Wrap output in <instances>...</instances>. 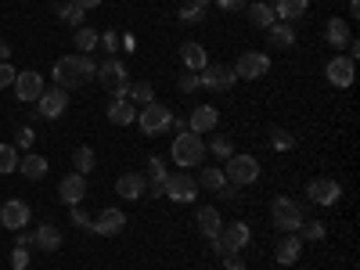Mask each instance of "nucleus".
I'll list each match as a JSON object with an SVG mask.
<instances>
[{
    "label": "nucleus",
    "mask_w": 360,
    "mask_h": 270,
    "mask_svg": "<svg viewBox=\"0 0 360 270\" xmlns=\"http://www.w3.org/2000/svg\"><path fill=\"white\" fill-rule=\"evenodd\" d=\"M98 76V65H94V58L90 54H65V58H58L54 62V86H62V90H72V86H83Z\"/></svg>",
    "instance_id": "nucleus-1"
},
{
    "label": "nucleus",
    "mask_w": 360,
    "mask_h": 270,
    "mask_svg": "<svg viewBox=\"0 0 360 270\" xmlns=\"http://www.w3.org/2000/svg\"><path fill=\"white\" fill-rule=\"evenodd\" d=\"M169 159H173L176 166H184V169L202 166V159H205V141H202V134L180 130V134L173 137V144H169Z\"/></svg>",
    "instance_id": "nucleus-2"
},
{
    "label": "nucleus",
    "mask_w": 360,
    "mask_h": 270,
    "mask_svg": "<svg viewBox=\"0 0 360 270\" xmlns=\"http://www.w3.org/2000/svg\"><path fill=\"white\" fill-rule=\"evenodd\" d=\"M94 79H101L105 86H108V94H112V101H123L127 94H130V79H127V65L119 62V58H105V62L98 65V76Z\"/></svg>",
    "instance_id": "nucleus-3"
},
{
    "label": "nucleus",
    "mask_w": 360,
    "mask_h": 270,
    "mask_svg": "<svg viewBox=\"0 0 360 270\" xmlns=\"http://www.w3.org/2000/svg\"><path fill=\"white\" fill-rule=\"evenodd\" d=\"M224 180L234 188H245V184H256L259 180V159L256 155H231L227 166H224Z\"/></svg>",
    "instance_id": "nucleus-4"
},
{
    "label": "nucleus",
    "mask_w": 360,
    "mask_h": 270,
    "mask_svg": "<svg viewBox=\"0 0 360 270\" xmlns=\"http://www.w3.org/2000/svg\"><path fill=\"white\" fill-rule=\"evenodd\" d=\"M270 217H274V227H278L281 234H295L299 227H303V205L292 202V198H285V195H278L274 205H270Z\"/></svg>",
    "instance_id": "nucleus-5"
},
{
    "label": "nucleus",
    "mask_w": 360,
    "mask_h": 270,
    "mask_svg": "<svg viewBox=\"0 0 360 270\" xmlns=\"http://www.w3.org/2000/svg\"><path fill=\"white\" fill-rule=\"evenodd\" d=\"M137 127H141L144 137H159V134H166V127H173V112L166 105L152 101L137 112Z\"/></svg>",
    "instance_id": "nucleus-6"
},
{
    "label": "nucleus",
    "mask_w": 360,
    "mask_h": 270,
    "mask_svg": "<svg viewBox=\"0 0 360 270\" xmlns=\"http://www.w3.org/2000/svg\"><path fill=\"white\" fill-rule=\"evenodd\" d=\"M249 242H252V227L242 224V220H234V224L220 227V238H213V249L217 252H242Z\"/></svg>",
    "instance_id": "nucleus-7"
},
{
    "label": "nucleus",
    "mask_w": 360,
    "mask_h": 270,
    "mask_svg": "<svg viewBox=\"0 0 360 270\" xmlns=\"http://www.w3.org/2000/svg\"><path fill=\"white\" fill-rule=\"evenodd\" d=\"M195 195H198V180H195L188 169L166 176V198H173V202L184 205V202H195Z\"/></svg>",
    "instance_id": "nucleus-8"
},
{
    "label": "nucleus",
    "mask_w": 360,
    "mask_h": 270,
    "mask_svg": "<svg viewBox=\"0 0 360 270\" xmlns=\"http://www.w3.org/2000/svg\"><path fill=\"white\" fill-rule=\"evenodd\" d=\"M198 83H202L205 90H213V94H224V90H231V86L238 83V76H234L231 65H213V62H209V65L198 72Z\"/></svg>",
    "instance_id": "nucleus-9"
},
{
    "label": "nucleus",
    "mask_w": 360,
    "mask_h": 270,
    "mask_svg": "<svg viewBox=\"0 0 360 270\" xmlns=\"http://www.w3.org/2000/svg\"><path fill=\"white\" fill-rule=\"evenodd\" d=\"M234 69V76L238 79H259V76H266L270 72V58L263 54V51H245L238 62L231 65Z\"/></svg>",
    "instance_id": "nucleus-10"
},
{
    "label": "nucleus",
    "mask_w": 360,
    "mask_h": 270,
    "mask_svg": "<svg viewBox=\"0 0 360 270\" xmlns=\"http://www.w3.org/2000/svg\"><path fill=\"white\" fill-rule=\"evenodd\" d=\"M29 217H33V209H29L22 198L0 202V227H4V231H22L29 224Z\"/></svg>",
    "instance_id": "nucleus-11"
},
{
    "label": "nucleus",
    "mask_w": 360,
    "mask_h": 270,
    "mask_svg": "<svg viewBox=\"0 0 360 270\" xmlns=\"http://www.w3.org/2000/svg\"><path fill=\"white\" fill-rule=\"evenodd\" d=\"M15 98L18 101H40V94L47 90V83H44V76L37 72V69H25V72H18L15 76Z\"/></svg>",
    "instance_id": "nucleus-12"
},
{
    "label": "nucleus",
    "mask_w": 360,
    "mask_h": 270,
    "mask_svg": "<svg viewBox=\"0 0 360 270\" xmlns=\"http://www.w3.org/2000/svg\"><path fill=\"white\" fill-rule=\"evenodd\" d=\"M40 108V119H47V123H51V119H62L65 115V108H69V90H62V86H51V90H44V94H40V101H37Z\"/></svg>",
    "instance_id": "nucleus-13"
},
{
    "label": "nucleus",
    "mask_w": 360,
    "mask_h": 270,
    "mask_svg": "<svg viewBox=\"0 0 360 270\" xmlns=\"http://www.w3.org/2000/svg\"><path fill=\"white\" fill-rule=\"evenodd\" d=\"M307 195H310V202H317V205H335V202L342 198V184H339V180H328V176H317V180H310Z\"/></svg>",
    "instance_id": "nucleus-14"
},
{
    "label": "nucleus",
    "mask_w": 360,
    "mask_h": 270,
    "mask_svg": "<svg viewBox=\"0 0 360 270\" xmlns=\"http://www.w3.org/2000/svg\"><path fill=\"white\" fill-rule=\"evenodd\" d=\"M324 76H328V83H332V86H339V90L353 86V58H346V54H335L332 62H328Z\"/></svg>",
    "instance_id": "nucleus-15"
},
{
    "label": "nucleus",
    "mask_w": 360,
    "mask_h": 270,
    "mask_svg": "<svg viewBox=\"0 0 360 270\" xmlns=\"http://www.w3.org/2000/svg\"><path fill=\"white\" fill-rule=\"evenodd\" d=\"M123 227H127V213H123V209H115V205L105 209L98 220H90V231H94V234H105V238L123 234Z\"/></svg>",
    "instance_id": "nucleus-16"
},
{
    "label": "nucleus",
    "mask_w": 360,
    "mask_h": 270,
    "mask_svg": "<svg viewBox=\"0 0 360 270\" xmlns=\"http://www.w3.org/2000/svg\"><path fill=\"white\" fill-rule=\"evenodd\" d=\"M220 123V112L213 105H195L191 115H188V130L191 134H209V130H217Z\"/></svg>",
    "instance_id": "nucleus-17"
},
{
    "label": "nucleus",
    "mask_w": 360,
    "mask_h": 270,
    "mask_svg": "<svg viewBox=\"0 0 360 270\" xmlns=\"http://www.w3.org/2000/svg\"><path fill=\"white\" fill-rule=\"evenodd\" d=\"M115 195H119V198H127V202L144 198V195H148V180H144V173H123V176L115 180Z\"/></svg>",
    "instance_id": "nucleus-18"
},
{
    "label": "nucleus",
    "mask_w": 360,
    "mask_h": 270,
    "mask_svg": "<svg viewBox=\"0 0 360 270\" xmlns=\"http://www.w3.org/2000/svg\"><path fill=\"white\" fill-rule=\"evenodd\" d=\"M83 195H86V176H83V173L62 176V184H58V198H62L65 205H79Z\"/></svg>",
    "instance_id": "nucleus-19"
},
{
    "label": "nucleus",
    "mask_w": 360,
    "mask_h": 270,
    "mask_svg": "<svg viewBox=\"0 0 360 270\" xmlns=\"http://www.w3.org/2000/svg\"><path fill=\"white\" fill-rule=\"evenodd\" d=\"M195 224H198V234L209 238V242H213V238H220V227H224L217 205H202L198 213H195Z\"/></svg>",
    "instance_id": "nucleus-20"
},
{
    "label": "nucleus",
    "mask_w": 360,
    "mask_h": 270,
    "mask_svg": "<svg viewBox=\"0 0 360 270\" xmlns=\"http://www.w3.org/2000/svg\"><path fill=\"white\" fill-rule=\"evenodd\" d=\"M274 18H281V22H295V18H303L307 11H310V0H274Z\"/></svg>",
    "instance_id": "nucleus-21"
},
{
    "label": "nucleus",
    "mask_w": 360,
    "mask_h": 270,
    "mask_svg": "<svg viewBox=\"0 0 360 270\" xmlns=\"http://www.w3.org/2000/svg\"><path fill=\"white\" fill-rule=\"evenodd\" d=\"M134 119H137V105L134 101H108V123L112 127H130L134 123Z\"/></svg>",
    "instance_id": "nucleus-22"
},
{
    "label": "nucleus",
    "mask_w": 360,
    "mask_h": 270,
    "mask_svg": "<svg viewBox=\"0 0 360 270\" xmlns=\"http://www.w3.org/2000/svg\"><path fill=\"white\" fill-rule=\"evenodd\" d=\"M324 40L332 44V47H346V44L353 40L349 22H342V18H328V25H324Z\"/></svg>",
    "instance_id": "nucleus-23"
},
{
    "label": "nucleus",
    "mask_w": 360,
    "mask_h": 270,
    "mask_svg": "<svg viewBox=\"0 0 360 270\" xmlns=\"http://www.w3.org/2000/svg\"><path fill=\"white\" fill-rule=\"evenodd\" d=\"M266 44L274 47V51H285V47H292L295 44V29L288 25V22H274L266 29Z\"/></svg>",
    "instance_id": "nucleus-24"
},
{
    "label": "nucleus",
    "mask_w": 360,
    "mask_h": 270,
    "mask_svg": "<svg viewBox=\"0 0 360 270\" xmlns=\"http://www.w3.org/2000/svg\"><path fill=\"white\" fill-rule=\"evenodd\" d=\"M299 252H303V238H299V234H285L278 242V263L281 266H292L299 259Z\"/></svg>",
    "instance_id": "nucleus-25"
},
{
    "label": "nucleus",
    "mask_w": 360,
    "mask_h": 270,
    "mask_svg": "<svg viewBox=\"0 0 360 270\" xmlns=\"http://www.w3.org/2000/svg\"><path fill=\"white\" fill-rule=\"evenodd\" d=\"M180 58H184L188 72H202V69L209 65V54H205L202 44H184V47H180Z\"/></svg>",
    "instance_id": "nucleus-26"
},
{
    "label": "nucleus",
    "mask_w": 360,
    "mask_h": 270,
    "mask_svg": "<svg viewBox=\"0 0 360 270\" xmlns=\"http://www.w3.org/2000/svg\"><path fill=\"white\" fill-rule=\"evenodd\" d=\"M37 249H44V252H58V249H62V231H58L54 224L37 227Z\"/></svg>",
    "instance_id": "nucleus-27"
},
{
    "label": "nucleus",
    "mask_w": 360,
    "mask_h": 270,
    "mask_svg": "<svg viewBox=\"0 0 360 270\" xmlns=\"http://www.w3.org/2000/svg\"><path fill=\"white\" fill-rule=\"evenodd\" d=\"M18 169H22V176H29V180H44V176H47V159H44V155H22V159H18Z\"/></svg>",
    "instance_id": "nucleus-28"
},
{
    "label": "nucleus",
    "mask_w": 360,
    "mask_h": 270,
    "mask_svg": "<svg viewBox=\"0 0 360 270\" xmlns=\"http://www.w3.org/2000/svg\"><path fill=\"white\" fill-rule=\"evenodd\" d=\"M249 22H252L256 29H270L278 18H274V8L263 4V0H256V4H249Z\"/></svg>",
    "instance_id": "nucleus-29"
},
{
    "label": "nucleus",
    "mask_w": 360,
    "mask_h": 270,
    "mask_svg": "<svg viewBox=\"0 0 360 270\" xmlns=\"http://www.w3.org/2000/svg\"><path fill=\"white\" fill-rule=\"evenodd\" d=\"M127 101H134V105H152L155 101V86L148 83V79H137V83H130V94H127Z\"/></svg>",
    "instance_id": "nucleus-30"
},
{
    "label": "nucleus",
    "mask_w": 360,
    "mask_h": 270,
    "mask_svg": "<svg viewBox=\"0 0 360 270\" xmlns=\"http://www.w3.org/2000/svg\"><path fill=\"white\" fill-rule=\"evenodd\" d=\"M72 44H76L79 54H90V51L101 44V33H94L90 25H79V29H76V37H72Z\"/></svg>",
    "instance_id": "nucleus-31"
},
{
    "label": "nucleus",
    "mask_w": 360,
    "mask_h": 270,
    "mask_svg": "<svg viewBox=\"0 0 360 270\" xmlns=\"http://www.w3.org/2000/svg\"><path fill=\"white\" fill-rule=\"evenodd\" d=\"M72 166H76V173H90V169H94L98 166V155H94V148H90V144H79L76 148V152H72Z\"/></svg>",
    "instance_id": "nucleus-32"
},
{
    "label": "nucleus",
    "mask_w": 360,
    "mask_h": 270,
    "mask_svg": "<svg viewBox=\"0 0 360 270\" xmlns=\"http://www.w3.org/2000/svg\"><path fill=\"white\" fill-rule=\"evenodd\" d=\"M224 184H227V180H224V169H217V166H205V169L198 173V188H202V191H213V195H217Z\"/></svg>",
    "instance_id": "nucleus-33"
},
{
    "label": "nucleus",
    "mask_w": 360,
    "mask_h": 270,
    "mask_svg": "<svg viewBox=\"0 0 360 270\" xmlns=\"http://www.w3.org/2000/svg\"><path fill=\"white\" fill-rule=\"evenodd\" d=\"M54 15L62 18V22H69V25H76V29H79L86 11H83V8H76L72 0H58V4H54Z\"/></svg>",
    "instance_id": "nucleus-34"
},
{
    "label": "nucleus",
    "mask_w": 360,
    "mask_h": 270,
    "mask_svg": "<svg viewBox=\"0 0 360 270\" xmlns=\"http://www.w3.org/2000/svg\"><path fill=\"white\" fill-rule=\"evenodd\" d=\"M205 152H213V155H220V159H231V155H234V137H227V134L213 137V141H209V148H205Z\"/></svg>",
    "instance_id": "nucleus-35"
},
{
    "label": "nucleus",
    "mask_w": 360,
    "mask_h": 270,
    "mask_svg": "<svg viewBox=\"0 0 360 270\" xmlns=\"http://www.w3.org/2000/svg\"><path fill=\"white\" fill-rule=\"evenodd\" d=\"M15 169H18V148L0 144V173H15Z\"/></svg>",
    "instance_id": "nucleus-36"
},
{
    "label": "nucleus",
    "mask_w": 360,
    "mask_h": 270,
    "mask_svg": "<svg viewBox=\"0 0 360 270\" xmlns=\"http://www.w3.org/2000/svg\"><path fill=\"white\" fill-rule=\"evenodd\" d=\"M148 176H152V184H159V188H166V166H162V159L159 155H152V162H148Z\"/></svg>",
    "instance_id": "nucleus-37"
},
{
    "label": "nucleus",
    "mask_w": 360,
    "mask_h": 270,
    "mask_svg": "<svg viewBox=\"0 0 360 270\" xmlns=\"http://www.w3.org/2000/svg\"><path fill=\"white\" fill-rule=\"evenodd\" d=\"M270 144H274L278 152H288V148H295V137L285 134V130H274V134H270Z\"/></svg>",
    "instance_id": "nucleus-38"
},
{
    "label": "nucleus",
    "mask_w": 360,
    "mask_h": 270,
    "mask_svg": "<svg viewBox=\"0 0 360 270\" xmlns=\"http://www.w3.org/2000/svg\"><path fill=\"white\" fill-rule=\"evenodd\" d=\"M220 259H224V270H245L242 252H220Z\"/></svg>",
    "instance_id": "nucleus-39"
},
{
    "label": "nucleus",
    "mask_w": 360,
    "mask_h": 270,
    "mask_svg": "<svg viewBox=\"0 0 360 270\" xmlns=\"http://www.w3.org/2000/svg\"><path fill=\"white\" fill-rule=\"evenodd\" d=\"M180 94H191V90H198L202 83H198V72H184V76H180Z\"/></svg>",
    "instance_id": "nucleus-40"
},
{
    "label": "nucleus",
    "mask_w": 360,
    "mask_h": 270,
    "mask_svg": "<svg viewBox=\"0 0 360 270\" xmlns=\"http://www.w3.org/2000/svg\"><path fill=\"white\" fill-rule=\"evenodd\" d=\"M324 234H328V227H324V224H317V220H310V224L303 227V238H310V242H321Z\"/></svg>",
    "instance_id": "nucleus-41"
},
{
    "label": "nucleus",
    "mask_w": 360,
    "mask_h": 270,
    "mask_svg": "<svg viewBox=\"0 0 360 270\" xmlns=\"http://www.w3.org/2000/svg\"><path fill=\"white\" fill-rule=\"evenodd\" d=\"M15 65H8V62H0V90H8V86H15Z\"/></svg>",
    "instance_id": "nucleus-42"
},
{
    "label": "nucleus",
    "mask_w": 360,
    "mask_h": 270,
    "mask_svg": "<svg viewBox=\"0 0 360 270\" xmlns=\"http://www.w3.org/2000/svg\"><path fill=\"white\" fill-rule=\"evenodd\" d=\"M15 234H18V249H33V245H37V231H25V227H22V231H15Z\"/></svg>",
    "instance_id": "nucleus-43"
},
{
    "label": "nucleus",
    "mask_w": 360,
    "mask_h": 270,
    "mask_svg": "<svg viewBox=\"0 0 360 270\" xmlns=\"http://www.w3.org/2000/svg\"><path fill=\"white\" fill-rule=\"evenodd\" d=\"M33 141H37V134L29 130V127H22V130L15 134V148H29V144H33Z\"/></svg>",
    "instance_id": "nucleus-44"
},
{
    "label": "nucleus",
    "mask_w": 360,
    "mask_h": 270,
    "mask_svg": "<svg viewBox=\"0 0 360 270\" xmlns=\"http://www.w3.org/2000/svg\"><path fill=\"white\" fill-rule=\"evenodd\" d=\"M69 209H72V224L90 231V217H86V209H83V205H69Z\"/></svg>",
    "instance_id": "nucleus-45"
},
{
    "label": "nucleus",
    "mask_w": 360,
    "mask_h": 270,
    "mask_svg": "<svg viewBox=\"0 0 360 270\" xmlns=\"http://www.w3.org/2000/svg\"><path fill=\"white\" fill-rule=\"evenodd\" d=\"M11 266H15V270H25V266H29V252L15 245V252H11Z\"/></svg>",
    "instance_id": "nucleus-46"
},
{
    "label": "nucleus",
    "mask_w": 360,
    "mask_h": 270,
    "mask_svg": "<svg viewBox=\"0 0 360 270\" xmlns=\"http://www.w3.org/2000/svg\"><path fill=\"white\" fill-rule=\"evenodd\" d=\"M202 15H205V11H202V8H191V4H188V8H180V18L191 22V25H195V22H202Z\"/></svg>",
    "instance_id": "nucleus-47"
},
{
    "label": "nucleus",
    "mask_w": 360,
    "mask_h": 270,
    "mask_svg": "<svg viewBox=\"0 0 360 270\" xmlns=\"http://www.w3.org/2000/svg\"><path fill=\"white\" fill-rule=\"evenodd\" d=\"M217 8L220 11H242V8H249V0H217Z\"/></svg>",
    "instance_id": "nucleus-48"
},
{
    "label": "nucleus",
    "mask_w": 360,
    "mask_h": 270,
    "mask_svg": "<svg viewBox=\"0 0 360 270\" xmlns=\"http://www.w3.org/2000/svg\"><path fill=\"white\" fill-rule=\"evenodd\" d=\"M101 44H105V51H115L119 37H115V33H105V37H101Z\"/></svg>",
    "instance_id": "nucleus-49"
},
{
    "label": "nucleus",
    "mask_w": 360,
    "mask_h": 270,
    "mask_svg": "<svg viewBox=\"0 0 360 270\" xmlns=\"http://www.w3.org/2000/svg\"><path fill=\"white\" fill-rule=\"evenodd\" d=\"M72 4H76V8H83V11H90V8H98L101 0H72Z\"/></svg>",
    "instance_id": "nucleus-50"
},
{
    "label": "nucleus",
    "mask_w": 360,
    "mask_h": 270,
    "mask_svg": "<svg viewBox=\"0 0 360 270\" xmlns=\"http://www.w3.org/2000/svg\"><path fill=\"white\" fill-rule=\"evenodd\" d=\"M217 195H224V198H238V188H234V184H224Z\"/></svg>",
    "instance_id": "nucleus-51"
},
{
    "label": "nucleus",
    "mask_w": 360,
    "mask_h": 270,
    "mask_svg": "<svg viewBox=\"0 0 360 270\" xmlns=\"http://www.w3.org/2000/svg\"><path fill=\"white\" fill-rule=\"evenodd\" d=\"M8 54H11V44H8V40H0V62H8Z\"/></svg>",
    "instance_id": "nucleus-52"
},
{
    "label": "nucleus",
    "mask_w": 360,
    "mask_h": 270,
    "mask_svg": "<svg viewBox=\"0 0 360 270\" xmlns=\"http://www.w3.org/2000/svg\"><path fill=\"white\" fill-rule=\"evenodd\" d=\"M349 15H353V18L360 15V0H349Z\"/></svg>",
    "instance_id": "nucleus-53"
},
{
    "label": "nucleus",
    "mask_w": 360,
    "mask_h": 270,
    "mask_svg": "<svg viewBox=\"0 0 360 270\" xmlns=\"http://www.w3.org/2000/svg\"><path fill=\"white\" fill-rule=\"evenodd\" d=\"M205 4H209V0H191V8H202V11H205Z\"/></svg>",
    "instance_id": "nucleus-54"
}]
</instances>
